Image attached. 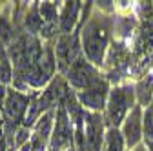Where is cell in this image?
<instances>
[{
  "instance_id": "6da1fadb",
  "label": "cell",
  "mask_w": 153,
  "mask_h": 151,
  "mask_svg": "<svg viewBox=\"0 0 153 151\" xmlns=\"http://www.w3.org/2000/svg\"><path fill=\"white\" fill-rule=\"evenodd\" d=\"M82 27H80V49L86 60L95 66L97 69L104 67L106 55L109 49V35L113 33V22L115 15H106L95 7L80 16Z\"/></svg>"
},
{
  "instance_id": "7a4b0ae2",
  "label": "cell",
  "mask_w": 153,
  "mask_h": 151,
  "mask_svg": "<svg viewBox=\"0 0 153 151\" xmlns=\"http://www.w3.org/2000/svg\"><path fill=\"white\" fill-rule=\"evenodd\" d=\"M137 106V95H135V84L131 82H122V84H115L109 89L108 102L104 107V122L106 127H117L120 129L122 122L126 117L131 113V109Z\"/></svg>"
},
{
  "instance_id": "3957f363",
  "label": "cell",
  "mask_w": 153,
  "mask_h": 151,
  "mask_svg": "<svg viewBox=\"0 0 153 151\" xmlns=\"http://www.w3.org/2000/svg\"><path fill=\"white\" fill-rule=\"evenodd\" d=\"M109 82L106 80V77H100L95 80L88 89L75 93L79 104L86 109V111H93V113H104L106 102H108V95H109Z\"/></svg>"
},
{
  "instance_id": "277c9868",
  "label": "cell",
  "mask_w": 153,
  "mask_h": 151,
  "mask_svg": "<svg viewBox=\"0 0 153 151\" xmlns=\"http://www.w3.org/2000/svg\"><path fill=\"white\" fill-rule=\"evenodd\" d=\"M142 113L144 107H140L139 104L131 109V113L126 117V120L120 126V133L124 137L126 142V149L131 151L133 147H137L139 144H142L144 138V131H142Z\"/></svg>"
},
{
  "instance_id": "5b68a950",
  "label": "cell",
  "mask_w": 153,
  "mask_h": 151,
  "mask_svg": "<svg viewBox=\"0 0 153 151\" xmlns=\"http://www.w3.org/2000/svg\"><path fill=\"white\" fill-rule=\"evenodd\" d=\"M82 9V2H64L60 9V20H59V29L64 36H71L75 31V26L79 22V13Z\"/></svg>"
},
{
  "instance_id": "8992f818",
  "label": "cell",
  "mask_w": 153,
  "mask_h": 151,
  "mask_svg": "<svg viewBox=\"0 0 153 151\" xmlns=\"http://www.w3.org/2000/svg\"><path fill=\"white\" fill-rule=\"evenodd\" d=\"M135 95L137 104L144 109L153 102V73H146L135 82Z\"/></svg>"
},
{
  "instance_id": "52a82bcc",
  "label": "cell",
  "mask_w": 153,
  "mask_h": 151,
  "mask_svg": "<svg viewBox=\"0 0 153 151\" xmlns=\"http://www.w3.org/2000/svg\"><path fill=\"white\" fill-rule=\"evenodd\" d=\"M64 2H38V13H40V18L46 26H59L60 20V9H62Z\"/></svg>"
},
{
  "instance_id": "ba28073f",
  "label": "cell",
  "mask_w": 153,
  "mask_h": 151,
  "mask_svg": "<svg viewBox=\"0 0 153 151\" xmlns=\"http://www.w3.org/2000/svg\"><path fill=\"white\" fill-rule=\"evenodd\" d=\"M142 131L144 142H153V102L142 113Z\"/></svg>"
},
{
  "instance_id": "9c48e42d",
  "label": "cell",
  "mask_w": 153,
  "mask_h": 151,
  "mask_svg": "<svg viewBox=\"0 0 153 151\" xmlns=\"http://www.w3.org/2000/svg\"><path fill=\"white\" fill-rule=\"evenodd\" d=\"M13 78H15V67H13L11 60L0 62V86L9 87L13 84Z\"/></svg>"
},
{
  "instance_id": "30bf717a",
  "label": "cell",
  "mask_w": 153,
  "mask_h": 151,
  "mask_svg": "<svg viewBox=\"0 0 153 151\" xmlns=\"http://www.w3.org/2000/svg\"><path fill=\"white\" fill-rule=\"evenodd\" d=\"M4 60H9V55H7V49H6V44L0 40V62Z\"/></svg>"
},
{
  "instance_id": "8fae6325",
  "label": "cell",
  "mask_w": 153,
  "mask_h": 151,
  "mask_svg": "<svg viewBox=\"0 0 153 151\" xmlns=\"http://www.w3.org/2000/svg\"><path fill=\"white\" fill-rule=\"evenodd\" d=\"M131 151H148V146H146V144H144V142H142V144H139V146H137V147H133V149H131Z\"/></svg>"
},
{
  "instance_id": "7c38bea8",
  "label": "cell",
  "mask_w": 153,
  "mask_h": 151,
  "mask_svg": "<svg viewBox=\"0 0 153 151\" xmlns=\"http://www.w3.org/2000/svg\"><path fill=\"white\" fill-rule=\"evenodd\" d=\"M148 146V151H153V142H144Z\"/></svg>"
},
{
  "instance_id": "4fadbf2b",
  "label": "cell",
  "mask_w": 153,
  "mask_h": 151,
  "mask_svg": "<svg viewBox=\"0 0 153 151\" xmlns=\"http://www.w3.org/2000/svg\"><path fill=\"white\" fill-rule=\"evenodd\" d=\"M66 151H76V147H75V146H73V147H68V149H66Z\"/></svg>"
}]
</instances>
